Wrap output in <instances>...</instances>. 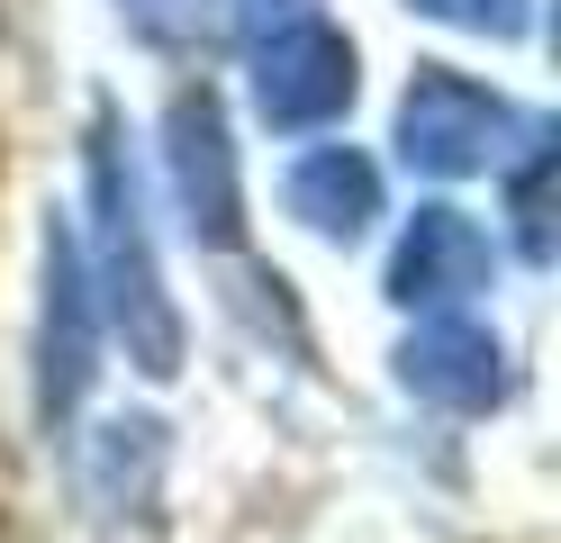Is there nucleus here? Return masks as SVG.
Segmentation results:
<instances>
[{"mask_svg":"<svg viewBox=\"0 0 561 543\" xmlns=\"http://www.w3.org/2000/svg\"><path fill=\"white\" fill-rule=\"evenodd\" d=\"M82 181H91V299H100V326L127 344V362L146 381H172L191 353V326L163 290V263H154V227H146V181H136V155H127V127L110 100H91V136H82Z\"/></svg>","mask_w":561,"mask_h":543,"instance_id":"obj_1","label":"nucleus"},{"mask_svg":"<svg viewBox=\"0 0 561 543\" xmlns=\"http://www.w3.org/2000/svg\"><path fill=\"white\" fill-rule=\"evenodd\" d=\"M507 136H516V109L471 82V72H453V64H416V82L399 100V155L408 172H426V181H471L507 155Z\"/></svg>","mask_w":561,"mask_h":543,"instance_id":"obj_2","label":"nucleus"},{"mask_svg":"<svg viewBox=\"0 0 561 543\" xmlns=\"http://www.w3.org/2000/svg\"><path fill=\"white\" fill-rule=\"evenodd\" d=\"M46 299H37V426L64 434L82 408V389L100 372V299H91V263L73 217H46Z\"/></svg>","mask_w":561,"mask_h":543,"instance_id":"obj_3","label":"nucleus"},{"mask_svg":"<svg viewBox=\"0 0 561 543\" xmlns=\"http://www.w3.org/2000/svg\"><path fill=\"white\" fill-rule=\"evenodd\" d=\"M363 91V55L354 36L327 27V19H280L263 46H254V118L280 136H308V127H335Z\"/></svg>","mask_w":561,"mask_h":543,"instance_id":"obj_4","label":"nucleus"},{"mask_svg":"<svg viewBox=\"0 0 561 543\" xmlns=\"http://www.w3.org/2000/svg\"><path fill=\"white\" fill-rule=\"evenodd\" d=\"M163 163H172V208H182L191 245L236 253V245H244V181H236L227 109H218L208 82L172 91V109H163Z\"/></svg>","mask_w":561,"mask_h":543,"instance_id":"obj_5","label":"nucleus"},{"mask_svg":"<svg viewBox=\"0 0 561 543\" xmlns=\"http://www.w3.org/2000/svg\"><path fill=\"white\" fill-rule=\"evenodd\" d=\"M489 281H499V245H489V227L471 208L426 200L399 227V253H390V299L399 308H462Z\"/></svg>","mask_w":561,"mask_h":543,"instance_id":"obj_6","label":"nucleus"},{"mask_svg":"<svg viewBox=\"0 0 561 543\" xmlns=\"http://www.w3.org/2000/svg\"><path fill=\"white\" fill-rule=\"evenodd\" d=\"M399 389L426 398V408H444V417H489L507 398V344L489 336L480 317L426 308V326L399 344Z\"/></svg>","mask_w":561,"mask_h":543,"instance_id":"obj_7","label":"nucleus"},{"mask_svg":"<svg viewBox=\"0 0 561 543\" xmlns=\"http://www.w3.org/2000/svg\"><path fill=\"white\" fill-rule=\"evenodd\" d=\"M280 200H290V217L318 245H363L371 217H380V163L363 155V145H318V155L290 163Z\"/></svg>","mask_w":561,"mask_h":543,"instance_id":"obj_8","label":"nucleus"},{"mask_svg":"<svg viewBox=\"0 0 561 543\" xmlns=\"http://www.w3.org/2000/svg\"><path fill=\"white\" fill-rule=\"evenodd\" d=\"M507 208H516L525 263H552V127H525V163L507 172Z\"/></svg>","mask_w":561,"mask_h":543,"instance_id":"obj_9","label":"nucleus"},{"mask_svg":"<svg viewBox=\"0 0 561 543\" xmlns=\"http://www.w3.org/2000/svg\"><path fill=\"white\" fill-rule=\"evenodd\" d=\"M118 19L146 36L154 55H191L218 36V0H118Z\"/></svg>","mask_w":561,"mask_h":543,"instance_id":"obj_10","label":"nucleus"},{"mask_svg":"<svg viewBox=\"0 0 561 543\" xmlns=\"http://www.w3.org/2000/svg\"><path fill=\"white\" fill-rule=\"evenodd\" d=\"M408 10L435 27H462V36H499V46H516L535 27V0H408Z\"/></svg>","mask_w":561,"mask_h":543,"instance_id":"obj_11","label":"nucleus"},{"mask_svg":"<svg viewBox=\"0 0 561 543\" xmlns=\"http://www.w3.org/2000/svg\"><path fill=\"white\" fill-rule=\"evenodd\" d=\"M244 19H272V10H299V0H236Z\"/></svg>","mask_w":561,"mask_h":543,"instance_id":"obj_12","label":"nucleus"}]
</instances>
